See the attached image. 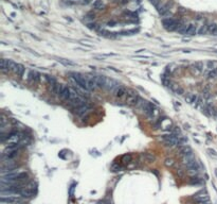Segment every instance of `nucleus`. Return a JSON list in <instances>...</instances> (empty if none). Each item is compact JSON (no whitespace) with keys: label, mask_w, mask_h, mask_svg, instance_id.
I'll return each mask as SVG.
<instances>
[{"label":"nucleus","mask_w":217,"mask_h":204,"mask_svg":"<svg viewBox=\"0 0 217 204\" xmlns=\"http://www.w3.org/2000/svg\"><path fill=\"white\" fill-rule=\"evenodd\" d=\"M28 179V173L25 171H18V172L13 173H7L2 176L1 179V183H7V184H17L20 183L22 181Z\"/></svg>","instance_id":"1"},{"label":"nucleus","mask_w":217,"mask_h":204,"mask_svg":"<svg viewBox=\"0 0 217 204\" xmlns=\"http://www.w3.org/2000/svg\"><path fill=\"white\" fill-rule=\"evenodd\" d=\"M70 77L74 81V83L78 85L81 88H83V89H85V91H89L88 82H87V77H85V76L78 74V72H71Z\"/></svg>","instance_id":"2"},{"label":"nucleus","mask_w":217,"mask_h":204,"mask_svg":"<svg viewBox=\"0 0 217 204\" xmlns=\"http://www.w3.org/2000/svg\"><path fill=\"white\" fill-rule=\"evenodd\" d=\"M164 144L168 147H177V146H180L182 145L181 139H180V136L176 135V134H169V135H164L162 137Z\"/></svg>","instance_id":"3"},{"label":"nucleus","mask_w":217,"mask_h":204,"mask_svg":"<svg viewBox=\"0 0 217 204\" xmlns=\"http://www.w3.org/2000/svg\"><path fill=\"white\" fill-rule=\"evenodd\" d=\"M182 22L179 20H176L174 18H165L162 20V25H163V28L167 31H174V30H178V28L180 27Z\"/></svg>","instance_id":"4"},{"label":"nucleus","mask_w":217,"mask_h":204,"mask_svg":"<svg viewBox=\"0 0 217 204\" xmlns=\"http://www.w3.org/2000/svg\"><path fill=\"white\" fill-rule=\"evenodd\" d=\"M137 106H140L141 109L143 111V113L145 115H147L148 117H154V111H155V106L153 103L148 101H143L142 99L140 100V102L138 103Z\"/></svg>","instance_id":"5"},{"label":"nucleus","mask_w":217,"mask_h":204,"mask_svg":"<svg viewBox=\"0 0 217 204\" xmlns=\"http://www.w3.org/2000/svg\"><path fill=\"white\" fill-rule=\"evenodd\" d=\"M25 198H20V197H16L13 195L10 196H1L0 202L1 204H23L25 203Z\"/></svg>","instance_id":"6"},{"label":"nucleus","mask_w":217,"mask_h":204,"mask_svg":"<svg viewBox=\"0 0 217 204\" xmlns=\"http://www.w3.org/2000/svg\"><path fill=\"white\" fill-rule=\"evenodd\" d=\"M141 98L139 97L138 93L135 91H128L127 95L125 97V102H126L127 105L133 106V105H138V103L140 102Z\"/></svg>","instance_id":"7"},{"label":"nucleus","mask_w":217,"mask_h":204,"mask_svg":"<svg viewBox=\"0 0 217 204\" xmlns=\"http://www.w3.org/2000/svg\"><path fill=\"white\" fill-rule=\"evenodd\" d=\"M35 191H36V187H35V184H30L29 186L27 187H23L22 190L20 191V196L22 198H32L34 195H35Z\"/></svg>","instance_id":"8"},{"label":"nucleus","mask_w":217,"mask_h":204,"mask_svg":"<svg viewBox=\"0 0 217 204\" xmlns=\"http://www.w3.org/2000/svg\"><path fill=\"white\" fill-rule=\"evenodd\" d=\"M91 106L88 104V103H85L83 105L78 106V107H75L74 109V113L76 114L78 117H84L85 115H87L88 113L90 112Z\"/></svg>","instance_id":"9"},{"label":"nucleus","mask_w":217,"mask_h":204,"mask_svg":"<svg viewBox=\"0 0 217 204\" xmlns=\"http://www.w3.org/2000/svg\"><path fill=\"white\" fill-rule=\"evenodd\" d=\"M69 103H70L71 105H72L74 109H75V107H78V106H81V105H83V104H85L86 102H85V100L82 98V97L77 96L76 94L73 92V94H72V97H71V99L69 100Z\"/></svg>","instance_id":"10"},{"label":"nucleus","mask_w":217,"mask_h":204,"mask_svg":"<svg viewBox=\"0 0 217 204\" xmlns=\"http://www.w3.org/2000/svg\"><path fill=\"white\" fill-rule=\"evenodd\" d=\"M119 83L117 81H115L113 79H107V82H106V86H105V89L106 91H108V92H111V93H115L119 88Z\"/></svg>","instance_id":"11"},{"label":"nucleus","mask_w":217,"mask_h":204,"mask_svg":"<svg viewBox=\"0 0 217 204\" xmlns=\"http://www.w3.org/2000/svg\"><path fill=\"white\" fill-rule=\"evenodd\" d=\"M40 80V74L35 70H31L28 74V81L32 84H37Z\"/></svg>","instance_id":"12"},{"label":"nucleus","mask_w":217,"mask_h":204,"mask_svg":"<svg viewBox=\"0 0 217 204\" xmlns=\"http://www.w3.org/2000/svg\"><path fill=\"white\" fill-rule=\"evenodd\" d=\"M194 199L196 201L198 204H204V203H208L209 200H210V198L208 196L206 193L203 194V193H200V194H197L194 196Z\"/></svg>","instance_id":"13"},{"label":"nucleus","mask_w":217,"mask_h":204,"mask_svg":"<svg viewBox=\"0 0 217 204\" xmlns=\"http://www.w3.org/2000/svg\"><path fill=\"white\" fill-rule=\"evenodd\" d=\"M127 92H128V91L126 89V87H124V86H119V88H118L113 94H115V97H116L117 99L121 100V99H125V97H126V95H127Z\"/></svg>","instance_id":"14"},{"label":"nucleus","mask_w":217,"mask_h":204,"mask_svg":"<svg viewBox=\"0 0 217 204\" xmlns=\"http://www.w3.org/2000/svg\"><path fill=\"white\" fill-rule=\"evenodd\" d=\"M95 82H96V86L98 88H105L106 82H107V78L104 76H94Z\"/></svg>","instance_id":"15"},{"label":"nucleus","mask_w":217,"mask_h":204,"mask_svg":"<svg viewBox=\"0 0 217 204\" xmlns=\"http://www.w3.org/2000/svg\"><path fill=\"white\" fill-rule=\"evenodd\" d=\"M72 94H73V92L71 91L70 88L68 87V86H65V88H64V91L63 93L60 94V98L63 99V100H66V101H69L71 99V97H72Z\"/></svg>","instance_id":"16"},{"label":"nucleus","mask_w":217,"mask_h":204,"mask_svg":"<svg viewBox=\"0 0 217 204\" xmlns=\"http://www.w3.org/2000/svg\"><path fill=\"white\" fill-rule=\"evenodd\" d=\"M196 33H197V27H196V25H194V24H191V25L188 26V28H186V34H184V35L193 36V35H195Z\"/></svg>","instance_id":"17"},{"label":"nucleus","mask_w":217,"mask_h":204,"mask_svg":"<svg viewBox=\"0 0 217 204\" xmlns=\"http://www.w3.org/2000/svg\"><path fill=\"white\" fill-rule=\"evenodd\" d=\"M169 7H171V4L168 3H165L163 4L161 7H159L158 9V11H159V14H160V16H166V15L169 13Z\"/></svg>","instance_id":"18"},{"label":"nucleus","mask_w":217,"mask_h":204,"mask_svg":"<svg viewBox=\"0 0 217 204\" xmlns=\"http://www.w3.org/2000/svg\"><path fill=\"white\" fill-rule=\"evenodd\" d=\"M87 82H88V87H89V91H94L95 88H98L94 77H87Z\"/></svg>","instance_id":"19"},{"label":"nucleus","mask_w":217,"mask_h":204,"mask_svg":"<svg viewBox=\"0 0 217 204\" xmlns=\"http://www.w3.org/2000/svg\"><path fill=\"white\" fill-rule=\"evenodd\" d=\"M25 66H23L22 64H17V67H16V70H15V72H16V74L18 76V78H22V77H23V74H25Z\"/></svg>","instance_id":"20"},{"label":"nucleus","mask_w":217,"mask_h":204,"mask_svg":"<svg viewBox=\"0 0 217 204\" xmlns=\"http://www.w3.org/2000/svg\"><path fill=\"white\" fill-rule=\"evenodd\" d=\"M180 154L182 155V157L183 156H186V155H191L193 154V150L190 147H188V146H184V147H182L181 149H180Z\"/></svg>","instance_id":"21"},{"label":"nucleus","mask_w":217,"mask_h":204,"mask_svg":"<svg viewBox=\"0 0 217 204\" xmlns=\"http://www.w3.org/2000/svg\"><path fill=\"white\" fill-rule=\"evenodd\" d=\"M209 32H210L211 35L217 36V24H215V22L210 24L209 25Z\"/></svg>","instance_id":"22"},{"label":"nucleus","mask_w":217,"mask_h":204,"mask_svg":"<svg viewBox=\"0 0 217 204\" xmlns=\"http://www.w3.org/2000/svg\"><path fill=\"white\" fill-rule=\"evenodd\" d=\"M193 68H194V72H196V74H199L201 72L203 69V64L198 62V63H195L193 65Z\"/></svg>","instance_id":"23"},{"label":"nucleus","mask_w":217,"mask_h":204,"mask_svg":"<svg viewBox=\"0 0 217 204\" xmlns=\"http://www.w3.org/2000/svg\"><path fill=\"white\" fill-rule=\"evenodd\" d=\"M16 67H17V64L13 62V61H9V63H7V72H12V71H15L16 70Z\"/></svg>","instance_id":"24"},{"label":"nucleus","mask_w":217,"mask_h":204,"mask_svg":"<svg viewBox=\"0 0 217 204\" xmlns=\"http://www.w3.org/2000/svg\"><path fill=\"white\" fill-rule=\"evenodd\" d=\"M93 7H94L95 10H103L105 7V4H104V2L102 0H96L93 3Z\"/></svg>","instance_id":"25"},{"label":"nucleus","mask_w":217,"mask_h":204,"mask_svg":"<svg viewBox=\"0 0 217 204\" xmlns=\"http://www.w3.org/2000/svg\"><path fill=\"white\" fill-rule=\"evenodd\" d=\"M142 156H143V158L147 163H153L155 161V156L153 154H151V153H143Z\"/></svg>","instance_id":"26"},{"label":"nucleus","mask_w":217,"mask_h":204,"mask_svg":"<svg viewBox=\"0 0 217 204\" xmlns=\"http://www.w3.org/2000/svg\"><path fill=\"white\" fill-rule=\"evenodd\" d=\"M215 78H217L216 69H211V70L208 72V79H215Z\"/></svg>","instance_id":"27"},{"label":"nucleus","mask_w":217,"mask_h":204,"mask_svg":"<svg viewBox=\"0 0 217 204\" xmlns=\"http://www.w3.org/2000/svg\"><path fill=\"white\" fill-rule=\"evenodd\" d=\"M7 63H9V60H5V59H2V60H1V70L2 71H7Z\"/></svg>","instance_id":"28"},{"label":"nucleus","mask_w":217,"mask_h":204,"mask_svg":"<svg viewBox=\"0 0 217 204\" xmlns=\"http://www.w3.org/2000/svg\"><path fill=\"white\" fill-rule=\"evenodd\" d=\"M190 183H191V184H195V185H200V184L202 183V181H201V179H199V178H197V176L195 178V176H194V178H192V179H191Z\"/></svg>","instance_id":"29"},{"label":"nucleus","mask_w":217,"mask_h":204,"mask_svg":"<svg viewBox=\"0 0 217 204\" xmlns=\"http://www.w3.org/2000/svg\"><path fill=\"white\" fill-rule=\"evenodd\" d=\"M137 32H138L137 29H133V30H128V31L121 32V34H123V35H133V34H136Z\"/></svg>","instance_id":"30"},{"label":"nucleus","mask_w":217,"mask_h":204,"mask_svg":"<svg viewBox=\"0 0 217 204\" xmlns=\"http://www.w3.org/2000/svg\"><path fill=\"white\" fill-rule=\"evenodd\" d=\"M58 62H60V63H63L64 65H70V66H74L75 64L73 63V62H70V61H67L65 60V59H58Z\"/></svg>","instance_id":"31"},{"label":"nucleus","mask_w":217,"mask_h":204,"mask_svg":"<svg viewBox=\"0 0 217 204\" xmlns=\"http://www.w3.org/2000/svg\"><path fill=\"white\" fill-rule=\"evenodd\" d=\"M130 161H131V155L130 154H125L124 156L122 157V162L123 163H125V164H127V163H129Z\"/></svg>","instance_id":"32"},{"label":"nucleus","mask_w":217,"mask_h":204,"mask_svg":"<svg viewBox=\"0 0 217 204\" xmlns=\"http://www.w3.org/2000/svg\"><path fill=\"white\" fill-rule=\"evenodd\" d=\"M164 164L165 166H167V167H172L174 165V159L173 158H166L164 161Z\"/></svg>","instance_id":"33"},{"label":"nucleus","mask_w":217,"mask_h":204,"mask_svg":"<svg viewBox=\"0 0 217 204\" xmlns=\"http://www.w3.org/2000/svg\"><path fill=\"white\" fill-rule=\"evenodd\" d=\"M108 34H109V32H107L106 30H104V29H102V30H100V35L108 36Z\"/></svg>","instance_id":"34"},{"label":"nucleus","mask_w":217,"mask_h":204,"mask_svg":"<svg viewBox=\"0 0 217 204\" xmlns=\"http://www.w3.org/2000/svg\"><path fill=\"white\" fill-rule=\"evenodd\" d=\"M96 26H98L96 24H87V27H88L89 29H91V30H93V29L95 30V29L98 28Z\"/></svg>","instance_id":"35"},{"label":"nucleus","mask_w":217,"mask_h":204,"mask_svg":"<svg viewBox=\"0 0 217 204\" xmlns=\"http://www.w3.org/2000/svg\"><path fill=\"white\" fill-rule=\"evenodd\" d=\"M176 93H177V95H182V94H183V89L178 87L177 89H176Z\"/></svg>","instance_id":"36"},{"label":"nucleus","mask_w":217,"mask_h":204,"mask_svg":"<svg viewBox=\"0 0 217 204\" xmlns=\"http://www.w3.org/2000/svg\"><path fill=\"white\" fill-rule=\"evenodd\" d=\"M208 151L210 152V154H211V155H213V156H217V153H216L215 151H214V150H212V149H209Z\"/></svg>","instance_id":"37"},{"label":"nucleus","mask_w":217,"mask_h":204,"mask_svg":"<svg viewBox=\"0 0 217 204\" xmlns=\"http://www.w3.org/2000/svg\"><path fill=\"white\" fill-rule=\"evenodd\" d=\"M149 1H151L154 5H158V3H159V1H160V0H149Z\"/></svg>","instance_id":"38"},{"label":"nucleus","mask_w":217,"mask_h":204,"mask_svg":"<svg viewBox=\"0 0 217 204\" xmlns=\"http://www.w3.org/2000/svg\"><path fill=\"white\" fill-rule=\"evenodd\" d=\"M87 18H90V19H93V18H94V14H92V13H90V14H88V15H87Z\"/></svg>","instance_id":"39"},{"label":"nucleus","mask_w":217,"mask_h":204,"mask_svg":"<svg viewBox=\"0 0 217 204\" xmlns=\"http://www.w3.org/2000/svg\"><path fill=\"white\" fill-rule=\"evenodd\" d=\"M213 65H214V64L212 63V62H209V63H208V66H209V68H210V70L212 69V68H213Z\"/></svg>","instance_id":"40"},{"label":"nucleus","mask_w":217,"mask_h":204,"mask_svg":"<svg viewBox=\"0 0 217 204\" xmlns=\"http://www.w3.org/2000/svg\"><path fill=\"white\" fill-rule=\"evenodd\" d=\"M90 1H91V0H84V1H83V3H84V4H88L89 2H90Z\"/></svg>","instance_id":"41"},{"label":"nucleus","mask_w":217,"mask_h":204,"mask_svg":"<svg viewBox=\"0 0 217 204\" xmlns=\"http://www.w3.org/2000/svg\"><path fill=\"white\" fill-rule=\"evenodd\" d=\"M204 204H210V203H209V202H208V203H204Z\"/></svg>","instance_id":"42"},{"label":"nucleus","mask_w":217,"mask_h":204,"mask_svg":"<svg viewBox=\"0 0 217 204\" xmlns=\"http://www.w3.org/2000/svg\"><path fill=\"white\" fill-rule=\"evenodd\" d=\"M216 72H217V68H216Z\"/></svg>","instance_id":"43"}]
</instances>
